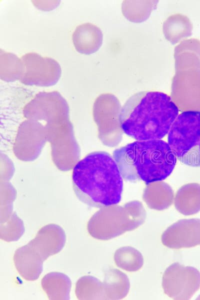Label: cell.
<instances>
[{
	"mask_svg": "<svg viewBox=\"0 0 200 300\" xmlns=\"http://www.w3.org/2000/svg\"><path fill=\"white\" fill-rule=\"evenodd\" d=\"M178 108L168 94L142 92L130 96L120 109L122 130L136 140H161L168 134Z\"/></svg>",
	"mask_w": 200,
	"mask_h": 300,
	"instance_id": "obj_1",
	"label": "cell"
},
{
	"mask_svg": "<svg viewBox=\"0 0 200 300\" xmlns=\"http://www.w3.org/2000/svg\"><path fill=\"white\" fill-rule=\"evenodd\" d=\"M123 178L114 158L106 152L87 154L74 166L72 187L78 198L91 207L116 205L122 198Z\"/></svg>",
	"mask_w": 200,
	"mask_h": 300,
	"instance_id": "obj_2",
	"label": "cell"
},
{
	"mask_svg": "<svg viewBox=\"0 0 200 300\" xmlns=\"http://www.w3.org/2000/svg\"><path fill=\"white\" fill-rule=\"evenodd\" d=\"M113 158L124 180L146 184L166 179L177 160L168 143L162 140H136L115 150Z\"/></svg>",
	"mask_w": 200,
	"mask_h": 300,
	"instance_id": "obj_3",
	"label": "cell"
},
{
	"mask_svg": "<svg viewBox=\"0 0 200 300\" xmlns=\"http://www.w3.org/2000/svg\"><path fill=\"white\" fill-rule=\"evenodd\" d=\"M146 212L138 201H132L123 206L103 208L92 220V234L98 239L107 240L134 230L142 224Z\"/></svg>",
	"mask_w": 200,
	"mask_h": 300,
	"instance_id": "obj_4",
	"label": "cell"
},
{
	"mask_svg": "<svg viewBox=\"0 0 200 300\" xmlns=\"http://www.w3.org/2000/svg\"><path fill=\"white\" fill-rule=\"evenodd\" d=\"M168 143L182 163L200 166V111L178 115L168 133Z\"/></svg>",
	"mask_w": 200,
	"mask_h": 300,
	"instance_id": "obj_5",
	"label": "cell"
},
{
	"mask_svg": "<svg viewBox=\"0 0 200 300\" xmlns=\"http://www.w3.org/2000/svg\"><path fill=\"white\" fill-rule=\"evenodd\" d=\"M176 68L171 98L181 111H200V66Z\"/></svg>",
	"mask_w": 200,
	"mask_h": 300,
	"instance_id": "obj_6",
	"label": "cell"
},
{
	"mask_svg": "<svg viewBox=\"0 0 200 300\" xmlns=\"http://www.w3.org/2000/svg\"><path fill=\"white\" fill-rule=\"evenodd\" d=\"M162 286L170 298L189 300L200 288V272L194 267L174 263L165 270Z\"/></svg>",
	"mask_w": 200,
	"mask_h": 300,
	"instance_id": "obj_7",
	"label": "cell"
},
{
	"mask_svg": "<svg viewBox=\"0 0 200 300\" xmlns=\"http://www.w3.org/2000/svg\"><path fill=\"white\" fill-rule=\"evenodd\" d=\"M24 72L20 81L24 84L38 86L56 84L60 78V66L55 60L29 52L21 58Z\"/></svg>",
	"mask_w": 200,
	"mask_h": 300,
	"instance_id": "obj_8",
	"label": "cell"
},
{
	"mask_svg": "<svg viewBox=\"0 0 200 300\" xmlns=\"http://www.w3.org/2000/svg\"><path fill=\"white\" fill-rule=\"evenodd\" d=\"M162 242L164 246L174 249L200 245V219L178 220L163 232Z\"/></svg>",
	"mask_w": 200,
	"mask_h": 300,
	"instance_id": "obj_9",
	"label": "cell"
},
{
	"mask_svg": "<svg viewBox=\"0 0 200 300\" xmlns=\"http://www.w3.org/2000/svg\"><path fill=\"white\" fill-rule=\"evenodd\" d=\"M103 35L100 29L90 23L78 26L72 34L74 46L79 53L90 54L100 48Z\"/></svg>",
	"mask_w": 200,
	"mask_h": 300,
	"instance_id": "obj_10",
	"label": "cell"
},
{
	"mask_svg": "<svg viewBox=\"0 0 200 300\" xmlns=\"http://www.w3.org/2000/svg\"><path fill=\"white\" fill-rule=\"evenodd\" d=\"M176 208L185 216L196 214L200 211V184H186L177 192L174 200Z\"/></svg>",
	"mask_w": 200,
	"mask_h": 300,
	"instance_id": "obj_11",
	"label": "cell"
},
{
	"mask_svg": "<svg viewBox=\"0 0 200 300\" xmlns=\"http://www.w3.org/2000/svg\"><path fill=\"white\" fill-rule=\"evenodd\" d=\"M174 194L171 188L164 183L148 186L144 190L143 199L151 209L162 210L172 204Z\"/></svg>",
	"mask_w": 200,
	"mask_h": 300,
	"instance_id": "obj_12",
	"label": "cell"
},
{
	"mask_svg": "<svg viewBox=\"0 0 200 300\" xmlns=\"http://www.w3.org/2000/svg\"><path fill=\"white\" fill-rule=\"evenodd\" d=\"M192 30V24L188 18L180 14L170 16L163 25L164 36L172 44L190 36Z\"/></svg>",
	"mask_w": 200,
	"mask_h": 300,
	"instance_id": "obj_13",
	"label": "cell"
},
{
	"mask_svg": "<svg viewBox=\"0 0 200 300\" xmlns=\"http://www.w3.org/2000/svg\"><path fill=\"white\" fill-rule=\"evenodd\" d=\"M24 72L22 62L16 55L10 52H0V77L3 80L10 82L20 80Z\"/></svg>",
	"mask_w": 200,
	"mask_h": 300,
	"instance_id": "obj_14",
	"label": "cell"
},
{
	"mask_svg": "<svg viewBox=\"0 0 200 300\" xmlns=\"http://www.w3.org/2000/svg\"><path fill=\"white\" fill-rule=\"evenodd\" d=\"M106 284L107 294L112 299H122L128 294L130 283L127 276L118 270L106 274Z\"/></svg>",
	"mask_w": 200,
	"mask_h": 300,
	"instance_id": "obj_15",
	"label": "cell"
},
{
	"mask_svg": "<svg viewBox=\"0 0 200 300\" xmlns=\"http://www.w3.org/2000/svg\"><path fill=\"white\" fill-rule=\"evenodd\" d=\"M116 264L128 272H136L140 269L144 264L142 254L136 249L130 246L118 249L114 254Z\"/></svg>",
	"mask_w": 200,
	"mask_h": 300,
	"instance_id": "obj_16",
	"label": "cell"
}]
</instances>
